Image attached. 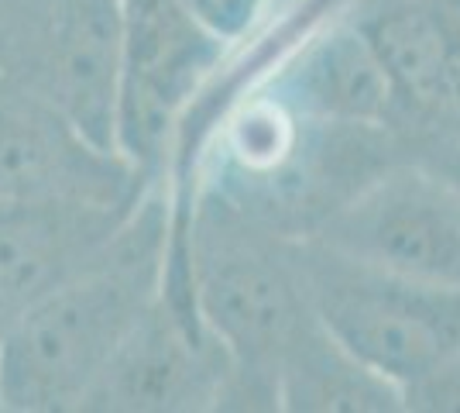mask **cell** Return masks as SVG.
<instances>
[{"instance_id": "cell-10", "label": "cell", "mask_w": 460, "mask_h": 413, "mask_svg": "<svg viewBox=\"0 0 460 413\" xmlns=\"http://www.w3.org/2000/svg\"><path fill=\"white\" fill-rule=\"evenodd\" d=\"M279 410L286 413H409L405 390L375 373L320 324L288 348L279 373Z\"/></svg>"}, {"instance_id": "cell-1", "label": "cell", "mask_w": 460, "mask_h": 413, "mask_svg": "<svg viewBox=\"0 0 460 413\" xmlns=\"http://www.w3.org/2000/svg\"><path fill=\"white\" fill-rule=\"evenodd\" d=\"M169 193L152 183L103 252L0 337V410L79 413L107 362L162 293Z\"/></svg>"}, {"instance_id": "cell-8", "label": "cell", "mask_w": 460, "mask_h": 413, "mask_svg": "<svg viewBox=\"0 0 460 413\" xmlns=\"http://www.w3.org/2000/svg\"><path fill=\"white\" fill-rule=\"evenodd\" d=\"M152 179L100 145L49 100L0 79V203L96 200L135 203Z\"/></svg>"}, {"instance_id": "cell-11", "label": "cell", "mask_w": 460, "mask_h": 413, "mask_svg": "<svg viewBox=\"0 0 460 413\" xmlns=\"http://www.w3.org/2000/svg\"><path fill=\"white\" fill-rule=\"evenodd\" d=\"M405 407L412 413H460V355L416 382L405 393Z\"/></svg>"}, {"instance_id": "cell-5", "label": "cell", "mask_w": 460, "mask_h": 413, "mask_svg": "<svg viewBox=\"0 0 460 413\" xmlns=\"http://www.w3.org/2000/svg\"><path fill=\"white\" fill-rule=\"evenodd\" d=\"M117 52L120 0H0V79L49 100L107 148Z\"/></svg>"}, {"instance_id": "cell-2", "label": "cell", "mask_w": 460, "mask_h": 413, "mask_svg": "<svg viewBox=\"0 0 460 413\" xmlns=\"http://www.w3.org/2000/svg\"><path fill=\"white\" fill-rule=\"evenodd\" d=\"M169 235L186 241L196 314L227 358L224 410L275 413L282 362L316 320L299 241L207 193L169 203Z\"/></svg>"}, {"instance_id": "cell-3", "label": "cell", "mask_w": 460, "mask_h": 413, "mask_svg": "<svg viewBox=\"0 0 460 413\" xmlns=\"http://www.w3.org/2000/svg\"><path fill=\"white\" fill-rule=\"evenodd\" d=\"M313 310L330 335L405 393L460 355V290L361 265L299 241Z\"/></svg>"}, {"instance_id": "cell-4", "label": "cell", "mask_w": 460, "mask_h": 413, "mask_svg": "<svg viewBox=\"0 0 460 413\" xmlns=\"http://www.w3.org/2000/svg\"><path fill=\"white\" fill-rule=\"evenodd\" d=\"M227 52L186 0H120L114 148L141 176L162 183L179 124Z\"/></svg>"}, {"instance_id": "cell-7", "label": "cell", "mask_w": 460, "mask_h": 413, "mask_svg": "<svg viewBox=\"0 0 460 413\" xmlns=\"http://www.w3.org/2000/svg\"><path fill=\"white\" fill-rule=\"evenodd\" d=\"M227 379V358L199 314L158 293L79 413H217Z\"/></svg>"}, {"instance_id": "cell-9", "label": "cell", "mask_w": 460, "mask_h": 413, "mask_svg": "<svg viewBox=\"0 0 460 413\" xmlns=\"http://www.w3.org/2000/svg\"><path fill=\"white\" fill-rule=\"evenodd\" d=\"M399 107V135L460 128V0H350Z\"/></svg>"}, {"instance_id": "cell-12", "label": "cell", "mask_w": 460, "mask_h": 413, "mask_svg": "<svg viewBox=\"0 0 460 413\" xmlns=\"http://www.w3.org/2000/svg\"><path fill=\"white\" fill-rule=\"evenodd\" d=\"M409 158L426 166V169H433L437 176H443L460 190V128L416 138L409 145Z\"/></svg>"}, {"instance_id": "cell-6", "label": "cell", "mask_w": 460, "mask_h": 413, "mask_svg": "<svg viewBox=\"0 0 460 413\" xmlns=\"http://www.w3.org/2000/svg\"><path fill=\"white\" fill-rule=\"evenodd\" d=\"M309 241L382 273L460 290V190L402 158L358 190Z\"/></svg>"}]
</instances>
